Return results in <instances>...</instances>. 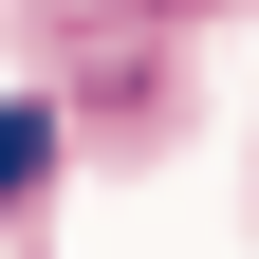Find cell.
Returning a JSON list of instances; mask_svg holds the SVG:
<instances>
[{
	"instance_id": "cell-2",
	"label": "cell",
	"mask_w": 259,
	"mask_h": 259,
	"mask_svg": "<svg viewBox=\"0 0 259 259\" xmlns=\"http://www.w3.org/2000/svg\"><path fill=\"white\" fill-rule=\"evenodd\" d=\"M148 19H167V0H148Z\"/></svg>"
},
{
	"instance_id": "cell-1",
	"label": "cell",
	"mask_w": 259,
	"mask_h": 259,
	"mask_svg": "<svg viewBox=\"0 0 259 259\" xmlns=\"http://www.w3.org/2000/svg\"><path fill=\"white\" fill-rule=\"evenodd\" d=\"M37 185H56V111H0V222L37 204Z\"/></svg>"
}]
</instances>
